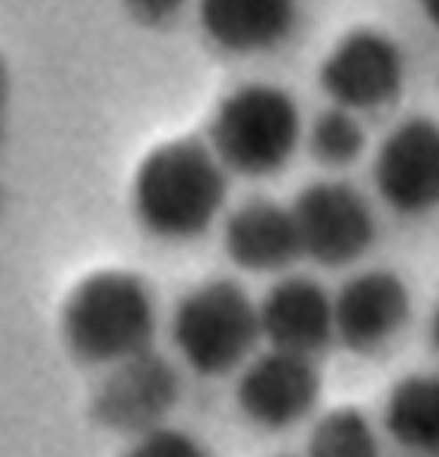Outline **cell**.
Listing matches in <instances>:
<instances>
[{
  "label": "cell",
  "instance_id": "1",
  "mask_svg": "<svg viewBox=\"0 0 439 457\" xmlns=\"http://www.w3.org/2000/svg\"><path fill=\"white\" fill-rule=\"evenodd\" d=\"M131 204L141 226L156 238H199L226 204V168L195 137L159 144L137 165Z\"/></svg>",
  "mask_w": 439,
  "mask_h": 457
},
{
  "label": "cell",
  "instance_id": "19",
  "mask_svg": "<svg viewBox=\"0 0 439 457\" xmlns=\"http://www.w3.org/2000/svg\"><path fill=\"white\" fill-rule=\"evenodd\" d=\"M421 4V12L427 16V21L434 28H439V0H418Z\"/></svg>",
  "mask_w": 439,
  "mask_h": 457
},
{
  "label": "cell",
  "instance_id": "21",
  "mask_svg": "<svg viewBox=\"0 0 439 457\" xmlns=\"http://www.w3.org/2000/svg\"><path fill=\"white\" fill-rule=\"evenodd\" d=\"M434 342L439 348V305H436V314H434Z\"/></svg>",
  "mask_w": 439,
  "mask_h": 457
},
{
  "label": "cell",
  "instance_id": "17",
  "mask_svg": "<svg viewBox=\"0 0 439 457\" xmlns=\"http://www.w3.org/2000/svg\"><path fill=\"white\" fill-rule=\"evenodd\" d=\"M126 457H211L195 436L174 427H150L131 442Z\"/></svg>",
  "mask_w": 439,
  "mask_h": 457
},
{
  "label": "cell",
  "instance_id": "20",
  "mask_svg": "<svg viewBox=\"0 0 439 457\" xmlns=\"http://www.w3.org/2000/svg\"><path fill=\"white\" fill-rule=\"evenodd\" d=\"M4 98H6V64L0 58V104H4Z\"/></svg>",
  "mask_w": 439,
  "mask_h": 457
},
{
  "label": "cell",
  "instance_id": "18",
  "mask_svg": "<svg viewBox=\"0 0 439 457\" xmlns=\"http://www.w3.org/2000/svg\"><path fill=\"white\" fill-rule=\"evenodd\" d=\"M126 4L141 21H165V19H171L186 0H126Z\"/></svg>",
  "mask_w": 439,
  "mask_h": 457
},
{
  "label": "cell",
  "instance_id": "11",
  "mask_svg": "<svg viewBox=\"0 0 439 457\" xmlns=\"http://www.w3.org/2000/svg\"><path fill=\"white\" fill-rule=\"evenodd\" d=\"M223 247L244 271H281L302 256L290 208L269 198H253L229 213Z\"/></svg>",
  "mask_w": 439,
  "mask_h": 457
},
{
  "label": "cell",
  "instance_id": "8",
  "mask_svg": "<svg viewBox=\"0 0 439 457\" xmlns=\"http://www.w3.org/2000/svg\"><path fill=\"white\" fill-rule=\"evenodd\" d=\"M320 396V375L311 357L269 351L244 366L236 387L238 409L266 430H284L302 421Z\"/></svg>",
  "mask_w": 439,
  "mask_h": 457
},
{
  "label": "cell",
  "instance_id": "3",
  "mask_svg": "<svg viewBox=\"0 0 439 457\" xmlns=\"http://www.w3.org/2000/svg\"><path fill=\"white\" fill-rule=\"evenodd\" d=\"M302 116L284 88L251 83L229 92L208 125V146L226 171L269 177L281 171L299 146Z\"/></svg>",
  "mask_w": 439,
  "mask_h": 457
},
{
  "label": "cell",
  "instance_id": "4",
  "mask_svg": "<svg viewBox=\"0 0 439 457\" xmlns=\"http://www.w3.org/2000/svg\"><path fill=\"white\" fill-rule=\"evenodd\" d=\"M171 338L199 375H226L251 357L260 338V314L238 284L208 281L178 302Z\"/></svg>",
  "mask_w": 439,
  "mask_h": 457
},
{
  "label": "cell",
  "instance_id": "13",
  "mask_svg": "<svg viewBox=\"0 0 439 457\" xmlns=\"http://www.w3.org/2000/svg\"><path fill=\"white\" fill-rule=\"evenodd\" d=\"M178 396V378L150 351L120 363V372L110 378L104 394V409L120 424H146L159 418Z\"/></svg>",
  "mask_w": 439,
  "mask_h": 457
},
{
  "label": "cell",
  "instance_id": "5",
  "mask_svg": "<svg viewBox=\"0 0 439 457\" xmlns=\"http://www.w3.org/2000/svg\"><path fill=\"white\" fill-rule=\"evenodd\" d=\"M290 213L302 256L327 269L360 260L376 241V217L369 202L351 183H311L296 195Z\"/></svg>",
  "mask_w": 439,
  "mask_h": 457
},
{
  "label": "cell",
  "instance_id": "9",
  "mask_svg": "<svg viewBox=\"0 0 439 457\" xmlns=\"http://www.w3.org/2000/svg\"><path fill=\"white\" fill-rule=\"evenodd\" d=\"M409 290L400 275L372 269L351 278L333 299V336L351 351H378L402 329Z\"/></svg>",
  "mask_w": 439,
  "mask_h": 457
},
{
  "label": "cell",
  "instance_id": "16",
  "mask_svg": "<svg viewBox=\"0 0 439 457\" xmlns=\"http://www.w3.org/2000/svg\"><path fill=\"white\" fill-rule=\"evenodd\" d=\"M366 146L363 125L354 113L342 107L324 110L309 131V150L327 168H345L360 159Z\"/></svg>",
  "mask_w": 439,
  "mask_h": 457
},
{
  "label": "cell",
  "instance_id": "6",
  "mask_svg": "<svg viewBox=\"0 0 439 457\" xmlns=\"http://www.w3.org/2000/svg\"><path fill=\"white\" fill-rule=\"evenodd\" d=\"M402 77L406 64L400 46L372 28L345 34L320 64V88L348 113L391 104L402 88Z\"/></svg>",
  "mask_w": 439,
  "mask_h": 457
},
{
  "label": "cell",
  "instance_id": "14",
  "mask_svg": "<svg viewBox=\"0 0 439 457\" xmlns=\"http://www.w3.org/2000/svg\"><path fill=\"white\" fill-rule=\"evenodd\" d=\"M385 430L400 448L439 457V375H409L385 400Z\"/></svg>",
  "mask_w": 439,
  "mask_h": 457
},
{
  "label": "cell",
  "instance_id": "12",
  "mask_svg": "<svg viewBox=\"0 0 439 457\" xmlns=\"http://www.w3.org/2000/svg\"><path fill=\"white\" fill-rule=\"evenodd\" d=\"M202 28L229 53H262L296 25V0H199Z\"/></svg>",
  "mask_w": 439,
  "mask_h": 457
},
{
  "label": "cell",
  "instance_id": "10",
  "mask_svg": "<svg viewBox=\"0 0 439 457\" xmlns=\"http://www.w3.org/2000/svg\"><path fill=\"white\" fill-rule=\"evenodd\" d=\"M256 314L260 336H266L275 351L314 357L333 338V299L311 278L277 281Z\"/></svg>",
  "mask_w": 439,
  "mask_h": 457
},
{
  "label": "cell",
  "instance_id": "15",
  "mask_svg": "<svg viewBox=\"0 0 439 457\" xmlns=\"http://www.w3.org/2000/svg\"><path fill=\"white\" fill-rule=\"evenodd\" d=\"M309 457H382V445L366 415L333 409L311 427Z\"/></svg>",
  "mask_w": 439,
  "mask_h": 457
},
{
  "label": "cell",
  "instance_id": "2",
  "mask_svg": "<svg viewBox=\"0 0 439 457\" xmlns=\"http://www.w3.org/2000/svg\"><path fill=\"white\" fill-rule=\"evenodd\" d=\"M156 302L150 284L131 271H95L70 290L62 308V336L86 363H126L150 351Z\"/></svg>",
  "mask_w": 439,
  "mask_h": 457
},
{
  "label": "cell",
  "instance_id": "7",
  "mask_svg": "<svg viewBox=\"0 0 439 457\" xmlns=\"http://www.w3.org/2000/svg\"><path fill=\"white\" fill-rule=\"evenodd\" d=\"M372 180L387 208L400 213L439 208V125L424 116L400 122L378 146Z\"/></svg>",
  "mask_w": 439,
  "mask_h": 457
}]
</instances>
